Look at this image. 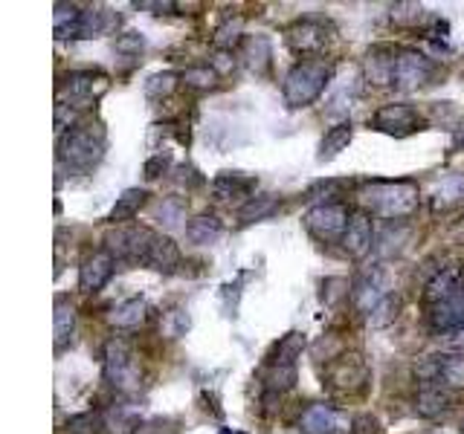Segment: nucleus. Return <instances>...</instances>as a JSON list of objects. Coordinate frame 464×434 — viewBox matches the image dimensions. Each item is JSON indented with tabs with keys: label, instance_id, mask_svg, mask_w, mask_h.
I'll return each instance as SVG.
<instances>
[{
	"label": "nucleus",
	"instance_id": "c9c22d12",
	"mask_svg": "<svg viewBox=\"0 0 464 434\" xmlns=\"http://www.w3.org/2000/svg\"><path fill=\"white\" fill-rule=\"evenodd\" d=\"M102 429H105L102 414H93V412H84L67 420V434H102Z\"/></svg>",
	"mask_w": 464,
	"mask_h": 434
},
{
	"label": "nucleus",
	"instance_id": "ddd939ff",
	"mask_svg": "<svg viewBox=\"0 0 464 434\" xmlns=\"http://www.w3.org/2000/svg\"><path fill=\"white\" fill-rule=\"evenodd\" d=\"M372 128L392 133V136H409L415 131H424L426 119L412 105H383L372 116Z\"/></svg>",
	"mask_w": 464,
	"mask_h": 434
},
{
	"label": "nucleus",
	"instance_id": "20e7f679",
	"mask_svg": "<svg viewBox=\"0 0 464 434\" xmlns=\"http://www.w3.org/2000/svg\"><path fill=\"white\" fill-rule=\"evenodd\" d=\"M322 379L337 394H357L369 382V365L363 362L360 353H339L325 365Z\"/></svg>",
	"mask_w": 464,
	"mask_h": 434
},
{
	"label": "nucleus",
	"instance_id": "473e14b6",
	"mask_svg": "<svg viewBox=\"0 0 464 434\" xmlns=\"http://www.w3.org/2000/svg\"><path fill=\"white\" fill-rule=\"evenodd\" d=\"M276 212H279V197L276 194H259V197H250V200L238 208V220L241 223H259V220H267Z\"/></svg>",
	"mask_w": 464,
	"mask_h": 434
},
{
	"label": "nucleus",
	"instance_id": "39448f33",
	"mask_svg": "<svg viewBox=\"0 0 464 434\" xmlns=\"http://www.w3.org/2000/svg\"><path fill=\"white\" fill-rule=\"evenodd\" d=\"M351 215L346 203L337 200H325L320 206L308 208L305 215V229H308L316 241H343V234L351 223Z\"/></svg>",
	"mask_w": 464,
	"mask_h": 434
},
{
	"label": "nucleus",
	"instance_id": "9d476101",
	"mask_svg": "<svg viewBox=\"0 0 464 434\" xmlns=\"http://www.w3.org/2000/svg\"><path fill=\"white\" fill-rule=\"evenodd\" d=\"M433 76H435L433 58H426L418 49H398V64H395L398 90H418V87L430 84Z\"/></svg>",
	"mask_w": 464,
	"mask_h": 434
},
{
	"label": "nucleus",
	"instance_id": "5701e85b",
	"mask_svg": "<svg viewBox=\"0 0 464 434\" xmlns=\"http://www.w3.org/2000/svg\"><path fill=\"white\" fill-rule=\"evenodd\" d=\"M430 321L435 330H459L464 328V290H459L453 299L435 304L430 310Z\"/></svg>",
	"mask_w": 464,
	"mask_h": 434
},
{
	"label": "nucleus",
	"instance_id": "c756f323",
	"mask_svg": "<svg viewBox=\"0 0 464 434\" xmlns=\"http://www.w3.org/2000/svg\"><path fill=\"white\" fill-rule=\"evenodd\" d=\"M53 27H56V38H79V27H82V9L76 4H56L53 12Z\"/></svg>",
	"mask_w": 464,
	"mask_h": 434
},
{
	"label": "nucleus",
	"instance_id": "c85d7f7f",
	"mask_svg": "<svg viewBox=\"0 0 464 434\" xmlns=\"http://www.w3.org/2000/svg\"><path fill=\"white\" fill-rule=\"evenodd\" d=\"M351 140H354V125H351V122H339V125H334L331 131L322 136V142H320V163H328V159L339 157L351 145Z\"/></svg>",
	"mask_w": 464,
	"mask_h": 434
},
{
	"label": "nucleus",
	"instance_id": "4be33fe9",
	"mask_svg": "<svg viewBox=\"0 0 464 434\" xmlns=\"http://www.w3.org/2000/svg\"><path fill=\"white\" fill-rule=\"evenodd\" d=\"M145 313H149V302L142 295H131V299L119 302L111 313H107V321L119 330H131V328H140L145 321Z\"/></svg>",
	"mask_w": 464,
	"mask_h": 434
},
{
	"label": "nucleus",
	"instance_id": "f257e3e1",
	"mask_svg": "<svg viewBox=\"0 0 464 434\" xmlns=\"http://www.w3.org/2000/svg\"><path fill=\"white\" fill-rule=\"evenodd\" d=\"M363 203L372 208V215L386 220H404L418 208V185L412 180L395 183H372L365 185Z\"/></svg>",
	"mask_w": 464,
	"mask_h": 434
},
{
	"label": "nucleus",
	"instance_id": "aec40b11",
	"mask_svg": "<svg viewBox=\"0 0 464 434\" xmlns=\"http://www.w3.org/2000/svg\"><path fill=\"white\" fill-rule=\"evenodd\" d=\"M450 408H453V396H450V391L444 386H424L418 391V396H415V412L426 420L444 417Z\"/></svg>",
	"mask_w": 464,
	"mask_h": 434
},
{
	"label": "nucleus",
	"instance_id": "7ed1b4c3",
	"mask_svg": "<svg viewBox=\"0 0 464 434\" xmlns=\"http://www.w3.org/2000/svg\"><path fill=\"white\" fill-rule=\"evenodd\" d=\"M328 81H331V67L320 58H308V61L293 64L290 72L285 76V84H282V96H285L288 107L314 105L316 98L322 96Z\"/></svg>",
	"mask_w": 464,
	"mask_h": 434
},
{
	"label": "nucleus",
	"instance_id": "a878e982",
	"mask_svg": "<svg viewBox=\"0 0 464 434\" xmlns=\"http://www.w3.org/2000/svg\"><path fill=\"white\" fill-rule=\"evenodd\" d=\"M221 232H224V223L218 220L215 215H198V217H192L186 223V238L189 243L194 246H206V243H215L218 238H221Z\"/></svg>",
	"mask_w": 464,
	"mask_h": 434
},
{
	"label": "nucleus",
	"instance_id": "79ce46f5",
	"mask_svg": "<svg viewBox=\"0 0 464 434\" xmlns=\"http://www.w3.org/2000/svg\"><path fill=\"white\" fill-rule=\"evenodd\" d=\"M180 431V420L177 417H151L140 423V429L133 434H177Z\"/></svg>",
	"mask_w": 464,
	"mask_h": 434
},
{
	"label": "nucleus",
	"instance_id": "49530a36",
	"mask_svg": "<svg viewBox=\"0 0 464 434\" xmlns=\"http://www.w3.org/2000/svg\"><path fill=\"white\" fill-rule=\"evenodd\" d=\"M212 67H215L218 76H224V72L236 70V55H232L229 49H218V55H215V61H212Z\"/></svg>",
	"mask_w": 464,
	"mask_h": 434
},
{
	"label": "nucleus",
	"instance_id": "bb28decb",
	"mask_svg": "<svg viewBox=\"0 0 464 434\" xmlns=\"http://www.w3.org/2000/svg\"><path fill=\"white\" fill-rule=\"evenodd\" d=\"M145 200H149V191L145 189H125L119 197H116V203L111 208V215H107V220L111 223H128L140 215V208L145 206Z\"/></svg>",
	"mask_w": 464,
	"mask_h": 434
},
{
	"label": "nucleus",
	"instance_id": "393cba45",
	"mask_svg": "<svg viewBox=\"0 0 464 434\" xmlns=\"http://www.w3.org/2000/svg\"><path fill=\"white\" fill-rule=\"evenodd\" d=\"M271 58H273V49L264 35H250V38L241 41V61L253 72H264L271 67Z\"/></svg>",
	"mask_w": 464,
	"mask_h": 434
},
{
	"label": "nucleus",
	"instance_id": "7c9ffc66",
	"mask_svg": "<svg viewBox=\"0 0 464 434\" xmlns=\"http://www.w3.org/2000/svg\"><path fill=\"white\" fill-rule=\"evenodd\" d=\"M53 330H56V345L61 347L76 330V307L67 299V295H58L56 299V313H53Z\"/></svg>",
	"mask_w": 464,
	"mask_h": 434
},
{
	"label": "nucleus",
	"instance_id": "ea45409f",
	"mask_svg": "<svg viewBox=\"0 0 464 434\" xmlns=\"http://www.w3.org/2000/svg\"><path fill=\"white\" fill-rule=\"evenodd\" d=\"M398 310H400V299L398 295H386V299L377 304V310L369 316V321L374 328H386V325H392V321L398 319Z\"/></svg>",
	"mask_w": 464,
	"mask_h": 434
},
{
	"label": "nucleus",
	"instance_id": "4c0bfd02",
	"mask_svg": "<svg viewBox=\"0 0 464 434\" xmlns=\"http://www.w3.org/2000/svg\"><path fill=\"white\" fill-rule=\"evenodd\" d=\"M241 32H244V18H236V21L229 18L224 27L215 30V47L218 49H229V53H232V47L241 41Z\"/></svg>",
	"mask_w": 464,
	"mask_h": 434
},
{
	"label": "nucleus",
	"instance_id": "cd10ccee",
	"mask_svg": "<svg viewBox=\"0 0 464 434\" xmlns=\"http://www.w3.org/2000/svg\"><path fill=\"white\" fill-rule=\"evenodd\" d=\"M433 208L435 212H444V208H453L464 203V174H453V177H444L435 185L433 191Z\"/></svg>",
	"mask_w": 464,
	"mask_h": 434
},
{
	"label": "nucleus",
	"instance_id": "2f4dec72",
	"mask_svg": "<svg viewBox=\"0 0 464 434\" xmlns=\"http://www.w3.org/2000/svg\"><path fill=\"white\" fill-rule=\"evenodd\" d=\"M438 359V386L444 388H464V351L444 353Z\"/></svg>",
	"mask_w": 464,
	"mask_h": 434
},
{
	"label": "nucleus",
	"instance_id": "c03bdc74",
	"mask_svg": "<svg viewBox=\"0 0 464 434\" xmlns=\"http://www.w3.org/2000/svg\"><path fill=\"white\" fill-rule=\"evenodd\" d=\"M163 330L168 339L183 336V333L189 330V316L183 313V310H172V313H166V319H163Z\"/></svg>",
	"mask_w": 464,
	"mask_h": 434
},
{
	"label": "nucleus",
	"instance_id": "9b49d317",
	"mask_svg": "<svg viewBox=\"0 0 464 434\" xmlns=\"http://www.w3.org/2000/svg\"><path fill=\"white\" fill-rule=\"evenodd\" d=\"M299 429L302 434H354V417L339 412V408L316 403L305 408Z\"/></svg>",
	"mask_w": 464,
	"mask_h": 434
},
{
	"label": "nucleus",
	"instance_id": "e433bc0d",
	"mask_svg": "<svg viewBox=\"0 0 464 434\" xmlns=\"http://www.w3.org/2000/svg\"><path fill=\"white\" fill-rule=\"evenodd\" d=\"M389 15H392V21L398 23V27H418V23L426 18L424 6L421 4H409V0H404V4H395Z\"/></svg>",
	"mask_w": 464,
	"mask_h": 434
},
{
	"label": "nucleus",
	"instance_id": "8fccbe9b",
	"mask_svg": "<svg viewBox=\"0 0 464 434\" xmlns=\"http://www.w3.org/2000/svg\"><path fill=\"white\" fill-rule=\"evenodd\" d=\"M453 142H456V148H461V145H464V131H459V133H456V140H453Z\"/></svg>",
	"mask_w": 464,
	"mask_h": 434
},
{
	"label": "nucleus",
	"instance_id": "6e6552de",
	"mask_svg": "<svg viewBox=\"0 0 464 434\" xmlns=\"http://www.w3.org/2000/svg\"><path fill=\"white\" fill-rule=\"evenodd\" d=\"M154 238L157 234L145 226L111 229L105 234V250L116 260H140V264H145V255H149Z\"/></svg>",
	"mask_w": 464,
	"mask_h": 434
},
{
	"label": "nucleus",
	"instance_id": "58836bf2",
	"mask_svg": "<svg viewBox=\"0 0 464 434\" xmlns=\"http://www.w3.org/2000/svg\"><path fill=\"white\" fill-rule=\"evenodd\" d=\"M175 84H177V76L166 70V72H154V76L145 81L142 90H145V96H149V98H163V96H168V93L175 90Z\"/></svg>",
	"mask_w": 464,
	"mask_h": 434
},
{
	"label": "nucleus",
	"instance_id": "f8f14e48",
	"mask_svg": "<svg viewBox=\"0 0 464 434\" xmlns=\"http://www.w3.org/2000/svg\"><path fill=\"white\" fill-rule=\"evenodd\" d=\"M285 38L296 55H314V53H322L328 41H331V27H328L325 21L302 18L285 32Z\"/></svg>",
	"mask_w": 464,
	"mask_h": 434
},
{
	"label": "nucleus",
	"instance_id": "f03ea898",
	"mask_svg": "<svg viewBox=\"0 0 464 434\" xmlns=\"http://www.w3.org/2000/svg\"><path fill=\"white\" fill-rule=\"evenodd\" d=\"M105 157V131L102 125H76L58 136V163L73 171H90Z\"/></svg>",
	"mask_w": 464,
	"mask_h": 434
},
{
	"label": "nucleus",
	"instance_id": "a211bd4d",
	"mask_svg": "<svg viewBox=\"0 0 464 434\" xmlns=\"http://www.w3.org/2000/svg\"><path fill=\"white\" fill-rule=\"evenodd\" d=\"M255 191V177H247L241 171H221L218 177L212 180V194L215 200H236V197H247Z\"/></svg>",
	"mask_w": 464,
	"mask_h": 434
},
{
	"label": "nucleus",
	"instance_id": "1a4fd4ad",
	"mask_svg": "<svg viewBox=\"0 0 464 434\" xmlns=\"http://www.w3.org/2000/svg\"><path fill=\"white\" fill-rule=\"evenodd\" d=\"M386 295H392V293H389V272L383 267L363 269L357 281L351 284V302L365 316H372Z\"/></svg>",
	"mask_w": 464,
	"mask_h": 434
},
{
	"label": "nucleus",
	"instance_id": "dca6fc26",
	"mask_svg": "<svg viewBox=\"0 0 464 434\" xmlns=\"http://www.w3.org/2000/svg\"><path fill=\"white\" fill-rule=\"evenodd\" d=\"M343 250L346 255L351 258H365L369 255V250L374 246V226H372V217L365 215V212H354L351 215V223H348V229L343 234Z\"/></svg>",
	"mask_w": 464,
	"mask_h": 434
},
{
	"label": "nucleus",
	"instance_id": "de8ad7c7",
	"mask_svg": "<svg viewBox=\"0 0 464 434\" xmlns=\"http://www.w3.org/2000/svg\"><path fill=\"white\" fill-rule=\"evenodd\" d=\"M177 174H183V177H180V180H183V183H186V185H189V189H194V185H201V183H203V177H198V171H194L192 166H183V168H180Z\"/></svg>",
	"mask_w": 464,
	"mask_h": 434
},
{
	"label": "nucleus",
	"instance_id": "6ab92c4d",
	"mask_svg": "<svg viewBox=\"0 0 464 434\" xmlns=\"http://www.w3.org/2000/svg\"><path fill=\"white\" fill-rule=\"evenodd\" d=\"M119 27V15L107 6H88L82 9V27L79 38H102V35L114 32Z\"/></svg>",
	"mask_w": 464,
	"mask_h": 434
},
{
	"label": "nucleus",
	"instance_id": "412c9836",
	"mask_svg": "<svg viewBox=\"0 0 464 434\" xmlns=\"http://www.w3.org/2000/svg\"><path fill=\"white\" fill-rule=\"evenodd\" d=\"M302 351H305V333L290 330L267 353V368H296V359L302 356Z\"/></svg>",
	"mask_w": 464,
	"mask_h": 434
},
{
	"label": "nucleus",
	"instance_id": "f3484780",
	"mask_svg": "<svg viewBox=\"0 0 464 434\" xmlns=\"http://www.w3.org/2000/svg\"><path fill=\"white\" fill-rule=\"evenodd\" d=\"M464 290V269L459 264H450V267H442L438 269V276L426 284V290H424V302L435 307V304H442L447 299H453V295Z\"/></svg>",
	"mask_w": 464,
	"mask_h": 434
},
{
	"label": "nucleus",
	"instance_id": "37998d69",
	"mask_svg": "<svg viewBox=\"0 0 464 434\" xmlns=\"http://www.w3.org/2000/svg\"><path fill=\"white\" fill-rule=\"evenodd\" d=\"M168 166H172V151H157V154H151L149 159H145V166H142L145 180L163 177V174L168 171Z\"/></svg>",
	"mask_w": 464,
	"mask_h": 434
},
{
	"label": "nucleus",
	"instance_id": "72a5a7b5",
	"mask_svg": "<svg viewBox=\"0 0 464 434\" xmlns=\"http://www.w3.org/2000/svg\"><path fill=\"white\" fill-rule=\"evenodd\" d=\"M218 72L212 64H194V67H186L180 72V81L189 87V90H212L218 84Z\"/></svg>",
	"mask_w": 464,
	"mask_h": 434
},
{
	"label": "nucleus",
	"instance_id": "2eb2a0df",
	"mask_svg": "<svg viewBox=\"0 0 464 434\" xmlns=\"http://www.w3.org/2000/svg\"><path fill=\"white\" fill-rule=\"evenodd\" d=\"M395 64H398V53L392 47H386V44L372 47L369 53H365V61H363L365 81L374 84V87L395 84Z\"/></svg>",
	"mask_w": 464,
	"mask_h": 434
},
{
	"label": "nucleus",
	"instance_id": "423d86ee",
	"mask_svg": "<svg viewBox=\"0 0 464 434\" xmlns=\"http://www.w3.org/2000/svg\"><path fill=\"white\" fill-rule=\"evenodd\" d=\"M105 90H107V79L99 76V72H93V70H73L58 84L61 102L76 107V110L90 107Z\"/></svg>",
	"mask_w": 464,
	"mask_h": 434
},
{
	"label": "nucleus",
	"instance_id": "09e8293b",
	"mask_svg": "<svg viewBox=\"0 0 464 434\" xmlns=\"http://www.w3.org/2000/svg\"><path fill=\"white\" fill-rule=\"evenodd\" d=\"M453 336L456 339H447L453 347H464V328H459V330H453Z\"/></svg>",
	"mask_w": 464,
	"mask_h": 434
},
{
	"label": "nucleus",
	"instance_id": "3c124183",
	"mask_svg": "<svg viewBox=\"0 0 464 434\" xmlns=\"http://www.w3.org/2000/svg\"><path fill=\"white\" fill-rule=\"evenodd\" d=\"M461 431H464V417H461Z\"/></svg>",
	"mask_w": 464,
	"mask_h": 434
},
{
	"label": "nucleus",
	"instance_id": "4468645a",
	"mask_svg": "<svg viewBox=\"0 0 464 434\" xmlns=\"http://www.w3.org/2000/svg\"><path fill=\"white\" fill-rule=\"evenodd\" d=\"M114 264H116V258L107 250L90 252L88 258L82 260V267H79V290L82 293H99L105 284L111 281Z\"/></svg>",
	"mask_w": 464,
	"mask_h": 434
},
{
	"label": "nucleus",
	"instance_id": "a19ab883",
	"mask_svg": "<svg viewBox=\"0 0 464 434\" xmlns=\"http://www.w3.org/2000/svg\"><path fill=\"white\" fill-rule=\"evenodd\" d=\"M348 293H351V284L346 278H325L322 281V302L328 307H334L343 299H348Z\"/></svg>",
	"mask_w": 464,
	"mask_h": 434
},
{
	"label": "nucleus",
	"instance_id": "0eeeda50",
	"mask_svg": "<svg viewBox=\"0 0 464 434\" xmlns=\"http://www.w3.org/2000/svg\"><path fill=\"white\" fill-rule=\"evenodd\" d=\"M105 379L111 382L116 391H133L140 386V368L133 359L128 342L114 339L105 347Z\"/></svg>",
	"mask_w": 464,
	"mask_h": 434
},
{
	"label": "nucleus",
	"instance_id": "b1692460",
	"mask_svg": "<svg viewBox=\"0 0 464 434\" xmlns=\"http://www.w3.org/2000/svg\"><path fill=\"white\" fill-rule=\"evenodd\" d=\"M180 264V250L168 234H157L149 255H145V267L157 272H172Z\"/></svg>",
	"mask_w": 464,
	"mask_h": 434
},
{
	"label": "nucleus",
	"instance_id": "f704fd0d",
	"mask_svg": "<svg viewBox=\"0 0 464 434\" xmlns=\"http://www.w3.org/2000/svg\"><path fill=\"white\" fill-rule=\"evenodd\" d=\"M157 220H160L166 229L183 226V220H186V200H183V197H163V203L157 206Z\"/></svg>",
	"mask_w": 464,
	"mask_h": 434
},
{
	"label": "nucleus",
	"instance_id": "a18cd8bd",
	"mask_svg": "<svg viewBox=\"0 0 464 434\" xmlns=\"http://www.w3.org/2000/svg\"><path fill=\"white\" fill-rule=\"evenodd\" d=\"M114 47H116L119 55H140L145 49V38L140 32H122Z\"/></svg>",
	"mask_w": 464,
	"mask_h": 434
}]
</instances>
